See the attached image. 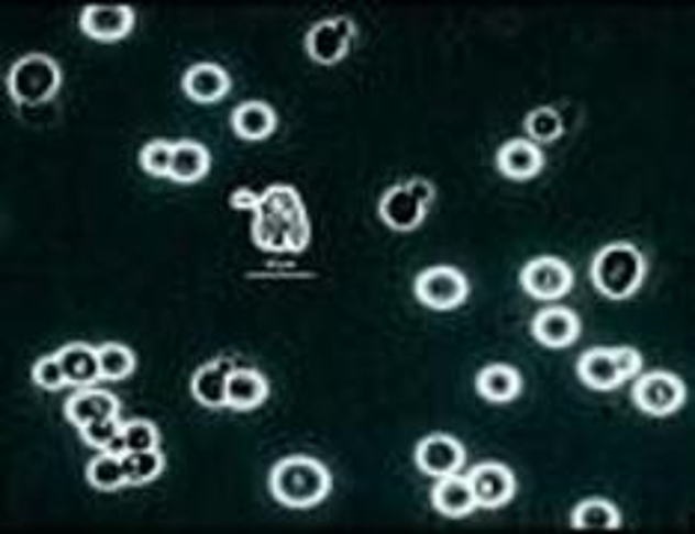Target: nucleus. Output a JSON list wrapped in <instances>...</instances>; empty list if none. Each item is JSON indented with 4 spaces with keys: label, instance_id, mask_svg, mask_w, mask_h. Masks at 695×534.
I'll list each match as a JSON object with an SVG mask.
<instances>
[{
    "label": "nucleus",
    "instance_id": "f257e3e1",
    "mask_svg": "<svg viewBox=\"0 0 695 534\" xmlns=\"http://www.w3.org/2000/svg\"><path fill=\"white\" fill-rule=\"evenodd\" d=\"M253 241L268 253L307 249L309 220L298 190L277 185L258 197V205L253 211Z\"/></svg>",
    "mask_w": 695,
    "mask_h": 534
},
{
    "label": "nucleus",
    "instance_id": "f03ea898",
    "mask_svg": "<svg viewBox=\"0 0 695 534\" xmlns=\"http://www.w3.org/2000/svg\"><path fill=\"white\" fill-rule=\"evenodd\" d=\"M330 487H333L330 472L316 457H283L271 469V493L286 508H312V504L324 502Z\"/></svg>",
    "mask_w": 695,
    "mask_h": 534
},
{
    "label": "nucleus",
    "instance_id": "7ed1b4c3",
    "mask_svg": "<svg viewBox=\"0 0 695 534\" xmlns=\"http://www.w3.org/2000/svg\"><path fill=\"white\" fill-rule=\"evenodd\" d=\"M592 279H595V288L600 294H606L609 300H625L642 286L646 258L627 241L606 244L592 262Z\"/></svg>",
    "mask_w": 695,
    "mask_h": 534
},
{
    "label": "nucleus",
    "instance_id": "20e7f679",
    "mask_svg": "<svg viewBox=\"0 0 695 534\" xmlns=\"http://www.w3.org/2000/svg\"><path fill=\"white\" fill-rule=\"evenodd\" d=\"M63 84L60 66L45 54H24L7 75V89L19 104H45Z\"/></svg>",
    "mask_w": 695,
    "mask_h": 534
},
{
    "label": "nucleus",
    "instance_id": "39448f33",
    "mask_svg": "<svg viewBox=\"0 0 695 534\" xmlns=\"http://www.w3.org/2000/svg\"><path fill=\"white\" fill-rule=\"evenodd\" d=\"M413 291H417L419 303H426V307L455 309L467 300L470 282L457 267L440 265L422 270L417 277V282H413Z\"/></svg>",
    "mask_w": 695,
    "mask_h": 534
},
{
    "label": "nucleus",
    "instance_id": "423d86ee",
    "mask_svg": "<svg viewBox=\"0 0 695 534\" xmlns=\"http://www.w3.org/2000/svg\"><path fill=\"white\" fill-rule=\"evenodd\" d=\"M686 401L684 380L672 371H651L633 386V404L646 415H669Z\"/></svg>",
    "mask_w": 695,
    "mask_h": 534
},
{
    "label": "nucleus",
    "instance_id": "0eeeda50",
    "mask_svg": "<svg viewBox=\"0 0 695 534\" xmlns=\"http://www.w3.org/2000/svg\"><path fill=\"white\" fill-rule=\"evenodd\" d=\"M520 286L529 297L538 300H556L565 297L574 286V270L556 256L532 258L523 270H520Z\"/></svg>",
    "mask_w": 695,
    "mask_h": 534
},
{
    "label": "nucleus",
    "instance_id": "6e6552de",
    "mask_svg": "<svg viewBox=\"0 0 695 534\" xmlns=\"http://www.w3.org/2000/svg\"><path fill=\"white\" fill-rule=\"evenodd\" d=\"M470 487H473V499L476 508H503L515 499L517 481L515 472L503 464H478L467 475Z\"/></svg>",
    "mask_w": 695,
    "mask_h": 534
},
{
    "label": "nucleus",
    "instance_id": "1a4fd4ad",
    "mask_svg": "<svg viewBox=\"0 0 695 534\" xmlns=\"http://www.w3.org/2000/svg\"><path fill=\"white\" fill-rule=\"evenodd\" d=\"M351 40H354V24L348 19L318 21L307 33V54L321 66H333L345 57Z\"/></svg>",
    "mask_w": 695,
    "mask_h": 534
},
{
    "label": "nucleus",
    "instance_id": "9d476101",
    "mask_svg": "<svg viewBox=\"0 0 695 534\" xmlns=\"http://www.w3.org/2000/svg\"><path fill=\"white\" fill-rule=\"evenodd\" d=\"M464 457V445L449 434H431L417 445V466L431 478L461 472Z\"/></svg>",
    "mask_w": 695,
    "mask_h": 534
},
{
    "label": "nucleus",
    "instance_id": "9b49d317",
    "mask_svg": "<svg viewBox=\"0 0 695 534\" xmlns=\"http://www.w3.org/2000/svg\"><path fill=\"white\" fill-rule=\"evenodd\" d=\"M134 27V10L125 3H96L80 12V30L99 42H117L122 36H129V30Z\"/></svg>",
    "mask_w": 695,
    "mask_h": 534
},
{
    "label": "nucleus",
    "instance_id": "f8f14e48",
    "mask_svg": "<svg viewBox=\"0 0 695 534\" xmlns=\"http://www.w3.org/2000/svg\"><path fill=\"white\" fill-rule=\"evenodd\" d=\"M426 202L408 185H396L380 197V220L396 232H413L426 220Z\"/></svg>",
    "mask_w": 695,
    "mask_h": 534
},
{
    "label": "nucleus",
    "instance_id": "ddd939ff",
    "mask_svg": "<svg viewBox=\"0 0 695 534\" xmlns=\"http://www.w3.org/2000/svg\"><path fill=\"white\" fill-rule=\"evenodd\" d=\"M117 413H120L117 396H110L108 389H96V386H84L66 401V419L78 431L92 422H101V419H113Z\"/></svg>",
    "mask_w": 695,
    "mask_h": 534
},
{
    "label": "nucleus",
    "instance_id": "4468645a",
    "mask_svg": "<svg viewBox=\"0 0 695 534\" xmlns=\"http://www.w3.org/2000/svg\"><path fill=\"white\" fill-rule=\"evenodd\" d=\"M181 89L190 101H199V104H214L223 96H229L232 89V78H229L227 69H220L218 63H197L185 71L181 78Z\"/></svg>",
    "mask_w": 695,
    "mask_h": 534
},
{
    "label": "nucleus",
    "instance_id": "2eb2a0df",
    "mask_svg": "<svg viewBox=\"0 0 695 534\" xmlns=\"http://www.w3.org/2000/svg\"><path fill=\"white\" fill-rule=\"evenodd\" d=\"M532 336L544 347H567L580 336V318L565 307H550L532 321Z\"/></svg>",
    "mask_w": 695,
    "mask_h": 534
},
{
    "label": "nucleus",
    "instance_id": "dca6fc26",
    "mask_svg": "<svg viewBox=\"0 0 695 534\" xmlns=\"http://www.w3.org/2000/svg\"><path fill=\"white\" fill-rule=\"evenodd\" d=\"M497 167L506 178L515 181H527V178L538 176L544 167V155L532 140H508L497 152Z\"/></svg>",
    "mask_w": 695,
    "mask_h": 534
},
{
    "label": "nucleus",
    "instance_id": "f3484780",
    "mask_svg": "<svg viewBox=\"0 0 695 534\" xmlns=\"http://www.w3.org/2000/svg\"><path fill=\"white\" fill-rule=\"evenodd\" d=\"M60 356L63 375H66V383L69 386H96V380H101V366H99V347L84 345V342H71V345H63L57 351Z\"/></svg>",
    "mask_w": 695,
    "mask_h": 534
},
{
    "label": "nucleus",
    "instance_id": "a211bd4d",
    "mask_svg": "<svg viewBox=\"0 0 695 534\" xmlns=\"http://www.w3.org/2000/svg\"><path fill=\"white\" fill-rule=\"evenodd\" d=\"M431 502L443 516H467L476 511V499H473V487H470L467 475H443L431 490Z\"/></svg>",
    "mask_w": 695,
    "mask_h": 534
},
{
    "label": "nucleus",
    "instance_id": "6ab92c4d",
    "mask_svg": "<svg viewBox=\"0 0 695 534\" xmlns=\"http://www.w3.org/2000/svg\"><path fill=\"white\" fill-rule=\"evenodd\" d=\"M229 375H232V366H229L227 359L206 363L202 368H197V375L190 380V392H194V398H197L202 407L220 410V407H227Z\"/></svg>",
    "mask_w": 695,
    "mask_h": 534
},
{
    "label": "nucleus",
    "instance_id": "aec40b11",
    "mask_svg": "<svg viewBox=\"0 0 695 534\" xmlns=\"http://www.w3.org/2000/svg\"><path fill=\"white\" fill-rule=\"evenodd\" d=\"M211 155L209 148L197 140H179L173 143V164H169V178L179 185H194L199 178L209 176Z\"/></svg>",
    "mask_w": 695,
    "mask_h": 534
},
{
    "label": "nucleus",
    "instance_id": "412c9836",
    "mask_svg": "<svg viewBox=\"0 0 695 534\" xmlns=\"http://www.w3.org/2000/svg\"><path fill=\"white\" fill-rule=\"evenodd\" d=\"M268 398V380L253 368H232L227 383V407L232 410H253Z\"/></svg>",
    "mask_w": 695,
    "mask_h": 534
},
{
    "label": "nucleus",
    "instance_id": "4be33fe9",
    "mask_svg": "<svg viewBox=\"0 0 695 534\" xmlns=\"http://www.w3.org/2000/svg\"><path fill=\"white\" fill-rule=\"evenodd\" d=\"M478 396L485 401H494V404H508L520 396L523 389V380H520V371L511 366H487L478 371L476 377Z\"/></svg>",
    "mask_w": 695,
    "mask_h": 534
},
{
    "label": "nucleus",
    "instance_id": "5701e85b",
    "mask_svg": "<svg viewBox=\"0 0 695 534\" xmlns=\"http://www.w3.org/2000/svg\"><path fill=\"white\" fill-rule=\"evenodd\" d=\"M232 129L241 140H265L277 129V113L265 101H244L232 113Z\"/></svg>",
    "mask_w": 695,
    "mask_h": 534
},
{
    "label": "nucleus",
    "instance_id": "b1692460",
    "mask_svg": "<svg viewBox=\"0 0 695 534\" xmlns=\"http://www.w3.org/2000/svg\"><path fill=\"white\" fill-rule=\"evenodd\" d=\"M576 371L586 380V386L600 389V392L616 389L621 383V375H618V366L609 347H592V351H586V354L580 356V363H576Z\"/></svg>",
    "mask_w": 695,
    "mask_h": 534
},
{
    "label": "nucleus",
    "instance_id": "393cba45",
    "mask_svg": "<svg viewBox=\"0 0 695 534\" xmlns=\"http://www.w3.org/2000/svg\"><path fill=\"white\" fill-rule=\"evenodd\" d=\"M571 525L574 529H609L613 532L621 525V514L609 499H586L574 508Z\"/></svg>",
    "mask_w": 695,
    "mask_h": 534
},
{
    "label": "nucleus",
    "instance_id": "a878e982",
    "mask_svg": "<svg viewBox=\"0 0 695 534\" xmlns=\"http://www.w3.org/2000/svg\"><path fill=\"white\" fill-rule=\"evenodd\" d=\"M122 469H125V485H150V481H155L164 472V455H161V448H152V452H125L122 455Z\"/></svg>",
    "mask_w": 695,
    "mask_h": 534
},
{
    "label": "nucleus",
    "instance_id": "bb28decb",
    "mask_svg": "<svg viewBox=\"0 0 695 534\" xmlns=\"http://www.w3.org/2000/svg\"><path fill=\"white\" fill-rule=\"evenodd\" d=\"M87 481H90L96 490H120L125 487V469H122V457L110 455V452H101L99 457H92L90 466H87Z\"/></svg>",
    "mask_w": 695,
    "mask_h": 534
},
{
    "label": "nucleus",
    "instance_id": "cd10ccee",
    "mask_svg": "<svg viewBox=\"0 0 695 534\" xmlns=\"http://www.w3.org/2000/svg\"><path fill=\"white\" fill-rule=\"evenodd\" d=\"M99 366H101V380H125V377L134 375L137 368V356L134 351L120 342H108V345L99 347Z\"/></svg>",
    "mask_w": 695,
    "mask_h": 534
},
{
    "label": "nucleus",
    "instance_id": "c85d7f7f",
    "mask_svg": "<svg viewBox=\"0 0 695 534\" xmlns=\"http://www.w3.org/2000/svg\"><path fill=\"white\" fill-rule=\"evenodd\" d=\"M527 134L532 143H553V140L562 137V131H565V122H562V116H559L556 110L553 108H538L532 110L527 116Z\"/></svg>",
    "mask_w": 695,
    "mask_h": 534
},
{
    "label": "nucleus",
    "instance_id": "c756f323",
    "mask_svg": "<svg viewBox=\"0 0 695 534\" xmlns=\"http://www.w3.org/2000/svg\"><path fill=\"white\" fill-rule=\"evenodd\" d=\"M122 440L129 452H152L161 448V431L146 419H131L122 425Z\"/></svg>",
    "mask_w": 695,
    "mask_h": 534
},
{
    "label": "nucleus",
    "instance_id": "7c9ffc66",
    "mask_svg": "<svg viewBox=\"0 0 695 534\" xmlns=\"http://www.w3.org/2000/svg\"><path fill=\"white\" fill-rule=\"evenodd\" d=\"M169 164H173V143L169 140H150L140 152V167L150 176L169 178Z\"/></svg>",
    "mask_w": 695,
    "mask_h": 534
},
{
    "label": "nucleus",
    "instance_id": "2f4dec72",
    "mask_svg": "<svg viewBox=\"0 0 695 534\" xmlns=\"http://www.w3.org/2000/svg\"><path fill=\"white\" fill-rule=\"evenodd\" d=\"M33 383L42 386V389H48V392H57L63 386H69L66 383V375H63L60 356L51 354L36 359V363H33Z\"/></svg>",
    "mask_w": 695,
    "mask_h": 534
},
{
    "label": "nucleus",
    "instance_id": "473e14b6",
    "mask_svg": "<svg viewBox=\"0 0 695 534\" xmlns=\"http://www.w3.org/2000/svg\"><path fill=\"white\" fill-rule=\"evenodd\" d=\"M122 434L120 419H101V422H92V425L80 427V440L90 445V448H99V452H108L110 443Z\"/></svg>",
    "mask_w": 695,
    "mask_h": 534
},
{
    "label": "nucleus",
    "instance_id": "72a5a7b5",
    "mask_svg": "<svg viewBox=\"0 0 695 534\" xmlns=\"http://www.w3.org/2000/svg\"><path fill=\"white\" fill-rule=\"evenodd\" d=\"M613 359H616L621 380H630V377L639 375V368H642V356H639V351H633V347H613Z\"/></svg>",
    "mask_w": 695,
    "mask_h": 534
},
{
    "label": "nucleus",
    "instance_id": "f704fd0d",
    "mask_svg": "<svg viewBox=\"0 0 695 534\" xmlns=\"http://www.w3.org/2000/svg\"><path fill=\"white\" fill-rule=\"evenodd\" d=\"M408 188L413 190V197L422 199L426 205H428V202H431V199H434V185H431L428 178H410Z\"/></svg>",
    "mask_w": 695,
    "mask_h": 534
},
{
    "label": "nucleus",
    "instance_id": "c9c22d12",
    "mask_svg": "<svg viewBox=\"0 0 695 534\" xmlns=\"http://www.w3.org/2000/svg\"><path fill=\"white\" fill-rule=\"evenodd\" d=\"M258 197H262V193H253V190L241 188V190H235V197H232V205H235V208H250V211H256Z\"/></svg>",
    "mask_w": 695,
    "mask_h": 534
}]
</instances>
